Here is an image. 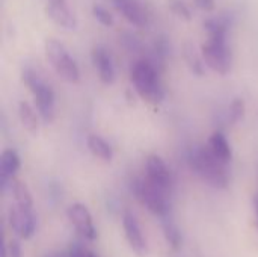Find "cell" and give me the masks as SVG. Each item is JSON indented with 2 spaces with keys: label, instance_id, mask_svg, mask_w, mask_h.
Wrapping results in <instances>:
<instances>
[{
  "label": "cell",
  "instance_id": "obj_1",
  "mask_svg": "<svg viewBox=\"0 0 258 257\" xmlns=\"http://www.w3.org/2000/svg\"><path fill=\"white\" fill-rule=\"evenodd\" d=\"M190 170L209 186L215 189H225L230 183L225 164L218 161L209 147H194L189 153Z\"/></svg>",
  "mask_w": 258,
  "mask_h": 257
},
{
  "label": "cell",
  "instance_id": "obj_2",
  "mask_svg": "<svg viewBox=\"0 0 258 257\" xmlns=\"http://www.w3.org/2000/svg\"><path fill=\"white\" fill-rule=\"evenodd\" d=\"M132 83L139 97L151 105H159L165 98V91L159 79L157 68L147 59L136 61L130 70Z\"/></svg>",
  "mask_w": 258,
  "mask_h": 257
},
{
  "label": "cell",
  "instance_id": "obj_3",
  "mask_svg": "<svg viewBox=\"0 0 258 257\" xmlns=\"http://www.w3.org/2000/svg\"><path fill=\"white\" fill-rule=\"evenodd\" d=\"M21 77H23V82L30 89L32 95L35 98V105H36L39 117L42 118L44 123L50 124L56 115L53 88L33 68H29V67L23 68Z\"/></svg>",
  "mask_w": 258,
  "mask_h": 257
},
{
  "label": "cell",
  "instance_id": "obj_4",
  "mask_svg": "<svg viewBox=\"0 0 258 257\" xmlns=\"http://www.w3.org/2000/svg\"><path fill=\"white\" fill-rule=\"evenodd\" d=\"M45 58L53 70L68 83H77L80 79V70L74 58L67 47L57 39L45 41Z\"/></svg>",
  "mask_w": 258,
  "mask_h": 257
},
{
  "label": "cell",
  "instance_id": "obj_5",
  "mask_svg": "<svg viewBox=\"0 0 258 257\" xmlns=\"http://www.w3.org/2000/svg\"><path fill=\"white\" fill-rule=\"evenodd\" d=\"M132 189H133L135 197L141 201V204L145 206L151 214H154L156 217H160L162 220L169 217V204H168L165 192L157 189L147 179L133 180Z\"/></svg>",
  "mask_w": 258,
  "mask_h": 257
},
{
  "label": "cell",
  "instance_id": "obj_6",
  "mask_svg": "<svg viewBox=\"0 0 258 257\" xmlns=\"http://www.w3.org/2000/svg\"><path fill=\"white\" fill-rule=\"evenodd\" d=\"M201 55L206 64L216 71L218 74H228L231 70V50L227 44V39H215L209 38L203 47Z\"/></svg>",
  "mask_w": 258,
  "mask_h": 257
},
{
  "label": "cell",
  "instance_id": "obj_7",
  "mask_svg": "<svg viewBox=\"0 0 258 257\" xmlns=\"http://www.w3.org/2000/svg\"><path fill=\"white\" fill-rule=\"evenodd\" d=\"M145 179L150 183H153L157 189L163 191L165 194L172 188V174H171L166 162L157 155H151L147 158Z\"/></svg>",
  "mask_w": 258,
  "mask_h": 257
},
{
  "label": "cell",
  "instance_id": "obj_8",
  "mask_svg": "<svg viewBox=\"0 0 258 257\" xmlns=\"http://www.w3.org/2000/svg\"><path fill=\"white\" fill-rule=\"evenodd\" d=\"M67 217L76 232L86 241H95L97 230L88 208L82 203H74L67 209Z\"/></svg>",
  "mask_w": 258,
  "mask_h": 257
},
{
  "label": "cell",
  "instance_id": "obj_9",
  "mask_svg": "<svg viewBox=\"0 0 258 257\" xmlns=\"http://www.w3.org/2000/svg\"><path fill=\"white\" fill-rule=\"evenodd\" d=\"M9 224L18 238L29 239L36 232V215L33 211L21 209L14 204V208L9 209Z\"/></svg>",
  "mask_w": 258,
  "mask_h": 257
},
{
  "label": "cell",
  "instance_id": "obj_10",
  "mask_svg": "<svg viewBox=\"0 0 258 257\" xmlns=\"http://www.w3.org/2000/svg\"><path fill=\"white\" fill-rule=\"evenodd\" d=\"M122 229H124L125 239H127L130 248L133 250V253L139 257L148 256V245L142 235V229H141L136 217L132 212H125L122 215Z\"/></svg>",
  "mask_w": 258,
  "mask_h": 257
},
{
  "label": "cell",
  "instance_id": "obj_11",
  "mask_svg": "<svg viewBox=\"0 0 258 257\" xmlns=\"http://www.w3.org/2000/svg\"><path fill=\"white\" fill-rule=\"evenodd\" d=\"M92 64L98 73L100 80L104 85H112L115 82V67L110 58V53L103 45H95L91 53Z\"/></svg>",
  "mask_w": 258,
  "mask_h": 257
},
{
  "label": "cell",
  "instance_id": "obj_12",
  "mask_svg": "<svg viewBox=\"0 0 258 257\" xmlns=\"http://www.w3.org/2000/svg\"><path fill=\"white\" fill-rule=\"evenodd\" d=\"M113 6L136 27H145L148 23V15L145 8L139 0H112Z\"/></svg>",
  "mask_w": 258,
  "mask_h": 257
},
{
  "label": "cell",
  "instance_id": "obj_13",
  "mask_svg": "<svg viewBox=\"0 0 258 257\" xmlns=\"http://www.w3.org/2000/svg\"><path fill=\"white\" fill-rule=\"evenodd\" d=\"M20 165H21L20 156L17 155L15 150L12 148L3 150L0 156V185L3 191L9 188V183L15 179V174L20 170Z\"/></svg>",
  "mask_w": 258,
  "mask_h": 257
},
{
  "label": "cell",
  "instance_id": "obj_14",
  "mask_svg": "<svg viewBox=\"0 0 258 257\" xmlns=\"http://www.w3.org/2000/svg\"><path fill=\"white\" fill-rule=\"evenodd\" d=\"M47 14L48 17L59 24L60 27L65 29H74L77 26V20L74 12L71 11V8L68 6L67 0H60V2H48L47 3Z\"/></svg>",
  "mask_w": 258,
  "mask_h": 257
},
{
  "label": "cell",
  "instance_id": "obj_15",
  "mask_svg": "<svg viewBox=\"0 0 258 257\" xmlns=\"http://www.w3.org/2000/svg\"><path fill=\"white\" fill-rule=\"evenodd\" d=\"M209 150L212 151V155L221 161L222 164H228L233 158V151H231V147H230V142L228 139L225 138V135L219 130L213 132V135L210 136L209 139V144H207Z\"/></svg>",
  "mask_w": 258,
  "mask_h": 257
},
{
  "label": "cell",
  "instance_id": "obj_16",
  "mask_svg": "<svg viewBox=\"0 0 258 257\" xmlns=\"http://www.w3.org/2000/svg\"><path fill=\"white\" fill-rule=\"evenodd\" d=\"M9 189L12 192V197H14V201H15V206L21 208V209H27V211H33V200H32V194L29 191V188L20 182L18 179H14L11 183H9Z\"/></svg>",
  "mask_w": 258,
  "mask_h": 257
},
{
  "label": "cell",
  "instance_id": "obj_17",
  "mask_svg": "<svg viewBox=\"0 0 258 257\" xmlns=\"http://www.w3.org/2000/svg\"><path fill=\"white\" fill-rule=\"evenodd\" d=\"M88 148H89V151L95 158H98V159H101L104 162H110L113 159V150H112V147L101 136H98V135H91L88 138Z\"/></svg>",
  "mask_w": 258,
  "mask_h": 257
},
{
  "label": "cell",
  "instance_id": "obj_18",
  "mask_svg": "<svg viewBox=\"0 0 258 257\" xmlns=\"http://www.w3.org/2000/svg\"><path fill=\"white\" fill-rule=\"evenodd\" d=\"M228 26L230 23L224 17H209L204 21V29L209 33V38L215 39H227Z\"/></svg>",
  "mask_w": 258,
  "mask_h": 257
},
{
  "label": "cell",
  "instance_id": "obj_19",
  "mask_svg": "<svg viewBox=\"0 0 258 257\" xmlns=\"http://www.w3.org/2000/svg\"><path fill=\"white\" fill-rule=\"evenodd\" d=\"M18 117L20 121L23 124V127L29 132V133H36L39 129V121H38V115L35 112V109L27 103V101H21L18 106Z\"/></svg>",
  "mask_w": 258,
  "mask_h": 257
},
{
  "label": "cell",
  "instance_id": "obj_20",
  "mask_svg": "<svg viewBox=\"0 0 258 257\" xmlns=\"http://www.w3.org/2000/svg\"><path fill=\"white\" fill-rule=\"evenodd\" d=\"M162 229H163V235H165V239H166L168 245L172 250H180L181 242H183V236H181V232H180L178 226L174 223V220L171 217H166V218L162 220Z\"/></svg>",
  "mask_w": 258,
  "mask_h": 257
},
{
  "label": "cell",
  "instance_id": "obj_21",
  "mask_svg": "<svg viewBox=\"0 0 258 257\" xmlns=\"http://www.w3.org/2000/svg\"><path fill=\"white\" fill-rule=\"evenodd\" d=\"M184 59H186V62H187V65H189V68L192 70L194 74H197V76H203L206 70H204L203 59H201V56H198L195 47L190 42H187L184 45Z\"/></svg>",
  "mask_w": 258,
  "mask_h": 257
},
{
  "label": "cell",
  "instance_id": "obj_22",
  "mask_svg": "<svg viewBox=\"0 0 258 257\" xmlns=\"http://www.w3.org/2000/svg\"><path fill=\"white\" fill-rule=\"evenodd\" d=\"M243 117H245V101L242 98L233 100V103L230 105V111H228V121H231V124H236L242 121Z\"/></svg>",
  "mask_w": 258,
  "mask_h": 257
},
{
  "label": "cell",
  "instance_id": "obj_23",
  "mask_svg": "<svg viewBox=\"0 0 258 257\" xmlns=\"http://www.w3.org/2000/svg\"><path fill=\"white\" fill-rule=\"evenodd\" d=\"M168 6L180 18H183V20H190L192 18V11H190L189 5L184 0H168Z\"/></svg>",
  "mask_w": 258,
  "mask_h": 257
},
{
  "label": "cell",
  "instance_id": "obj_24",
  "mask_svg": "<svg viewBox=\"0 0 258 257\" xmlns=\"http://www.w3.org/2000/svg\"><path fill=\"white\" fill-rule=\"evenodd\" d=\"M92 14H94V17L97 18V21H100L101 24H104V26H112V24H113L112 14H110L104 6L95 3V5L92 6Z\"/></svg>",
  "mask_w": 258,
  "mask_h": 257
},
{
  "label": "cell",
  "instance_id": "obj_25",
  "mask_svg": "<svg viewBox=\"0 0 258 257\" xmlns=\"http://www.w3.org/2000/svg\"><path fill=\"white\" fill-rule=\"evenodd\" d=\"M122 41H124V45L128 47L130 50H133V52L141 50V42L138 41V38H136L135 35H132V33H124V35H122Z\"/></svg>",
  "mask_w": 258,
  "mask_h": 257
},
{
  "label": "cell",
  "instance_id": "obj_26",
  "mask_svg": "<svg viewBox=\"0 0 258 257\" xmlns=\"http://www.w3.org/2000/svg\"><path fill=\"white\" fill-rule=\"evenodd\" d=\"M6 254L8 257H23L21 256V245L17 239H12L8 247H6Z\"/></svg>",
  "mask_w": 258,
  "mask_h": 257
},
{
  "label": "cell",
  "instance_id": "obj_27",
  "mask_svg": "<svg viewBox=\"0 0 258 257\" xmlns=\"http://www.w3.org/2000/svg\"><path fill=\"white\" fill-rule=\"evenodd\" d=\"M195 3L203 11H213L215 9V0H195Z\"/></svg>",
  "mask_w": 258,
  "mask_h": 257
},
{
  "label": "cell",
  "instance_id": "obj_28",
  "mask_svg": "<svg viewBox=\"0 0 258 257\" xmlns=\"http://www.w3.org/2000/svg\"><path fill=\"white\" fill-rule=\"evenodd\" d=\"M254 209H255V214H257V220H258V194L254 197Z\"/></svg>",
  "mask_w": 258,
  "mask_h": 257
},
{
  "label": "cell",
  "instance_id": "obj_29",
  "mask_svg": "<svg viewBox=\"0 0 258 257\" xmlns=\"http://www.w3.org/2000/svg\"><path fill=\"white\" fill-rule=\"evenodd\" d=\"M85 257H98L95 253H92V251H86V256Z\"/></svg>",
  "mask_w": 258,
  "mask_h": 257
},
{
  "label": "cell",
  "instance_id": "obj_30",
  "mask_svg": "<svg viewBox=\"0 0 258 257\" xmlns=\"http://www.w3.org/2000/svg\"><path fill=\"white\" fill-rule=\"evenodd\" d=\"M48 257H67V256H62V254H54V256H48Z\"/></svg>",
  "mask_w": 258,
  "mask_h": 257
},
{
  "label": "cell",
  "instance_id": "obj_31",
  "mask_svg": "<svg viewBox=\"0 0 258 257\" xmlns=\"http://www.w3.org/2000/svg\"><path fill=\"white\" fill-rule=\"evenodd\" d=\"M48 2H60V0H48Z\"/></svg>",
  "mask_w": 258,
  "mask_h": 257
}]
</instances>
